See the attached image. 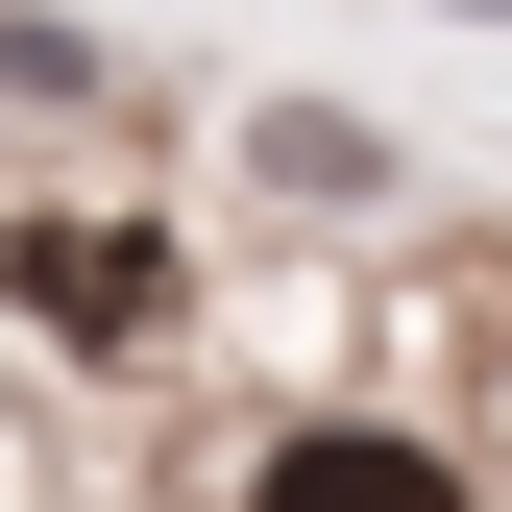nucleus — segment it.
Instances as JSON below:
<instances>
[{"label": "nucleus", "mask_w": 512, "mask_h": 512, "mask_svg": "<svg viewBox=\"0 0 512 512\" xmlns=\"http://www.w3.org/2000/svg\"><path fill=\"white\" fill-rule=\"evenodd\" d=\"M244 171H269V196H366L391 147H366V122H317V98H269V122H244Z\"/></svg>", "instance_id": "obj_3"}, {"label": "nucleus", "mask_w": 512, "mask_h": 512, "mask_svg": "<svg viewBox=\"0 0 512 512\" xmlns=\"http://www.w3.org/2000/svg\"><path fill=\"white\" fill-rule=\"evenodd\" d=\"M25 293L74 317V342H147V317H171V269H147L122 220H49V244H25Z\"/></svg>", "instance_id": "obj_2"}, {"label": "nucleus", "mask_w": 512, "mask_h": 512, "mask_svg": "<svg viewBox=\"0 0 512 512\" xmlns=\"http://www.w3.org/2000/svg\"><path fill=\"white\" fill-rule=\"evenodd\" d=\"M244 512H464V464L391 439V415H293L269 464H244Z\"/></svg>", "instance_id": "obj_1"}]
</instances>
